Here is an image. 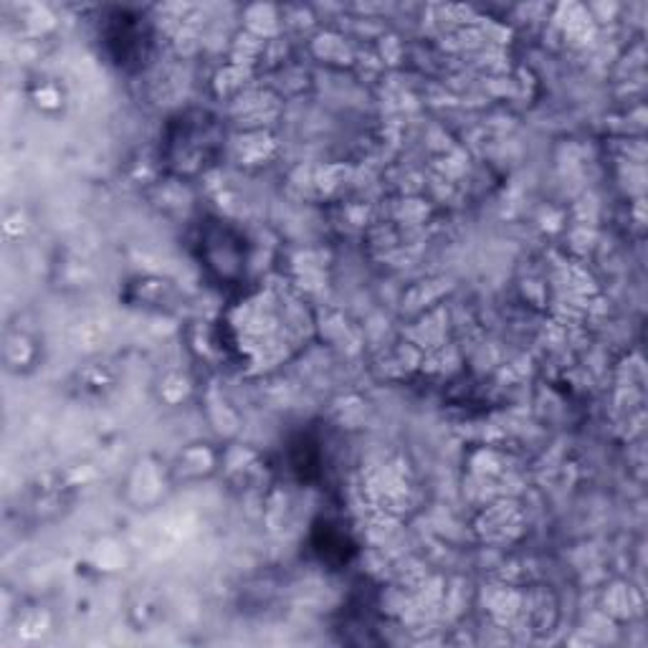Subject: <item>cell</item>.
Segmentation results:
<instances>
[{"label":"cell","mask_w":648,"mask_h":648,"mask_svg":"<svg viewBox=\"0 0 648 648\" xmlns=\"http://www.w3.org/2000/svg\"><path fill=\"white\" fill-rule=\"evenodd\" d=\"M114 21L117 23L109 28L107 44L119 46V49H122V54L117 56V61L119 64H125V59H130V56L142 54V44L147 41L145 28H142V23H137L140 18H132V16H127V13H117V18H114Z\"/></svg>","instance_id":"6da1fadb"}]
</instances>
